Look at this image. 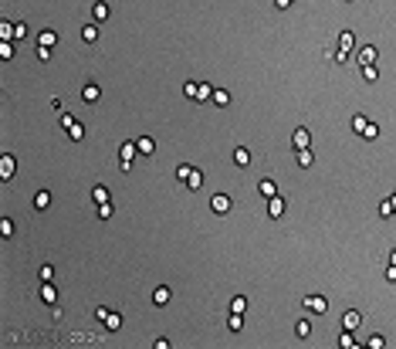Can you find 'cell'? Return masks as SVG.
Wrapping results in <instances>:
<instances>
[{
  "label": "cell",
  "mask_w": 396,
  "mask_h": 349,
  "mask_svg": "<svg viewBox=\"0 0 396 349\" xmlns=\"http://www.w3.org/2000/svg\"><path fill=\"white\" fill-rule=\"evenodd\" d=\"M0 176H3V180L14 176V156H0Z\"/></svg>",
  "instance_id": "ac0fdd59"
},
{
  "label": "cell",
  "mask_w": 396,
  "mask_h": 349,
  "mask_svg": "<svg viewBox=\"0 0 396 349\" xmlns=\"http://www.w3.org/2000/svg\"><path fill=\"white\" fill-rule=\"evenodd\" d=\"M366 122H369L366 116H352V133H362V129H366Z\"/></svg>",
  "instance_id": "f35d334b"
},
{
  "label": "cell",
  "mask_w": 396,
  "mask_h": 349,
  "mask_svg": "<svg viewBox=\"0 0 396 349\" xmlns=\"http://www.w3.org/2000/svg\"><path fill=\"white\" fill-rule=\"evenodd\" d=\"M258 194H261L264 200H267V197H274V194H278V187H274V180H261V183H258Z\"/></svg>",
  "instance_id": "ffe728a7"
},
{
  "label": "cell",
  "mask_w": 396,
  "mask_h": 349,
  "mask_svg": "<svg viewBox=\"0 0 396 349\" xmlns=\"http://www.w3.org/2000/svg\"><path fill=\"white\" fill-rule=\"evenodd\" d=\"M55 278V265H41V281H51Z\"/></svg>",
  "instance_id": "ab89813d"
},
{
  "label": "cell",
  "mask_w": 396,
  "mask_h": 349,
  "mask_svg": "<svg viewBox=\"0 0 396 349\" xmlns=\"http://www.w3.org/2000/svg\"><path fill=\"white\" fill-rule=\"evenodd\" d=\"M390 265H396V248H393V251H390Z\"/></svg>",
  "instance_id": "816d5d0a"
},
{
  "label": "cell",
  "mask_w": 396,
  "mask_h": 349,
  "mask_svg": "<svg viewBox=\"0 0 396 349\" xmlns=\"http://www.w3.org/2000/svg\"><path fill=\"white\" fill-rule=\"evenodd\" d=\"M366 346H369V349H383V346H386V339L376 332V336H369V339H366Z\"/></svg>",
  "instance_id": "e575fe53"
},
{
  "label": "cell",
  "mask_w": 396,
  "mask_h": 349,
  "mask_svg": "<svg viewBox=\"0 0 396 349\" xmlns=\"http://www.w3.org/2000/svg\"><path fill=\"white\" fill-rule=\"evenodd\" d=\"M210 102H213L217 109H227V105H230V92H227V88H213V95H210Z\"/></svg>",
  "instance_id": "7c38bea8"
},
{
  "label": "cell",
  "mask_w": 396,
  "mask_h": 349,
  "mask_svg": "<svg viewBox=\"0 0 396 349\" xmlns=\"http://www.w3.org/2000/svg\"><path fill=\"white\" fill-rule=\"evenodd\" d=\"M359 322H362V315H359L356 309H349L345 315H342V329H349V332H356V329H359Z\"/></svg>",
  "instance_id": "52a82bcc"
},
{
  "label": "cell",
  "mask_w": 396,
  "mask_h": 349,
  "mask_svg": "<svg viewBox=\"0 0 396 349\" xmlns=\"http://www.w3.org/2000/svg\"><path fill=\"white\" fill-rule=\"evenodd\" d=\"M295 336H298V339H308V336H312V322H308V319H298V322H295Z\"/></svg>",
  "instance_id": "603a6c76"
},
{
  "label": "cell",
  "mask_w": 396,
  "mask_h": 349,
  "mask_svg": "<svg viewBox=\"0 0 396 349\" xmlns=\"http://www.w3.org/2000/svg\"><path fill=\"white\" fill-rule=\"evenodd\" d=\"M152 346H156V349H170V339H166V336H159V339H156Z\"/></svg>",
  "instance_id": "7dc6e473"
},
{
  "label": "cell",
  "mask_w": 396,
  "mask_h": 349,
  "mask_svg": "<svg viewBox=\"0 0 396 349\" xmlns=\"http://www.w3.org/2000/svg\"><path fill=\"white\" fill-rule=\"evenodd\" d=\"M339 346H342V349H356L359 343H356V336H352L349 329H342V336H339Z\"/></svg>",
  "instance_id": "4316f807"
},
{
  "label": "cell",
  "mask_w": 396,
  "mask_h": 349,
  "mask_svg": "<svg viewBox=\"0 0 396 349\" xmlns=\"http://www.w3.org/2000/svg\"><path fill=\"white\" fill-rule=\"evenodd\" d=\"M295 153H298V166H305V170L315 163V156H312V149H308V146H305V149H295Z\"/></svg>",
  "instance_id": "484cf974"
},
{
  "label": "cell",
  "mask_w": 396,
  "mask_h": 349,
  "mask_svg": "<svg viewBox=\"0 0 396 349\" xmlns=\"http://www.w3.org/2000/svg\"><path fill=\"white\" fill-rule=\"evenodd\" d=\"M187 173H190V166H187V163H183V166H176V180H180V183L187 180Z\"/></svg>",
  "instance_id": "f6af8a7d"
},
{
  "label": "cell",
  "mask_w": 396,
  "mask_h": 349,
  "mask_svg": "<svg viewBox=\"0 0 396 349\" xmlns=\"http://www.w3.org/2000/svg\"><path fill=\"white\" fill-rule=\"evenodd\" d=\"M112 213H115L112 200H109V204H98V217H102V220H109V217H112Z\"/></svg>",
  "instance_id": "836d02e7"
},
{
  "label": "cell",
  "mask_w": 396,
  "mask_h": 349,
  "mask_svg": "<svg viewBox=\"0 0 396 349\" xmlns=\"http://www.w3.org/2000/svg\"><path fill=\"white\" fill-rule=\"evenodd\" d=\"M58 44V31H41L38 34V48H55Z\"/></svg>",
  "instance_id": "2e32d148"
},
{
  "label": "cell",
  "mask_w": 396,
  "mask_h": 349,
  "mask_svg": "<svg viewBox=\"0 0 396 349\" xmlns=\"http://www.w3.org/2000/svg\"><path fill=\"white\" fill-rule=\"evenodd\" d=\"M38 58L41 61H51V48H38Z\"/></svg>",
  "instance_id": "c3c4849f"
},
{
  "label": "cell",
  "mask_w": 396,
  "mask_h": 349,
  "mask_svg": "<svg viewBox=\"0 0 396 349\" xmlns=\"http://www.w3.org/2000/svg\"><path fill=\"white\" fill-rule=\"evenodd\" d=\"M92 200H95V204H109V187L95 183V187H92Z\"/></svg>",
  "instance_id": "44dd1931"
},
{
  "label": "cell",
  "mask_w": 396,
  "mask_h": 349,
  "mask_svg": "<svg viewBox=\"0 0 396 349\" xmlns=\"http://www.w3.org/2000/svg\"><path fill=\"white\" fill-rule=\"evenodd\" d=\"M109 14H112V7L105 3V0H95L92 3V20L98 24V20H109Z\"/></svg>",
  "instance_id": "5b68a950"
},
{
  "label": "cell",
  "mask_w": 396,
  "mask_h": 349,
  "mask_svg": "<svg viewBox=\"0 0 396 349\" xmlns=\"http://www.w3.org/2000/svg\"><path fill=\"white\" fill-rule=\"evenodd\" d=\"M183 95H187V98H197V81H187V85H183Z\"/></svg>",
  "instance_id": "7bdbcfd3"
},
{
  "label": "cell",
  "mask_w": 396,
  "mask_h": 349,
  "mask_svg": "<svg viewBox=\"0 0 396 349\" xmlns=\"http://www.w3.org/2000/svg\"><path fill=\"white\" fill-rule=\"evenodd\" d=\"M81 41H85V44H95V41H98V24H85V27H81Z\"/></svg>",
  "instance_id": "5bb4252c"
},
{
  "label": "cell",
  "mask_w": 396,
  "mask_h": 349,
  "mask_svg": "<svg viewBox=\"0 0 396 349\" xmlns=\"http://www.w3.org/2000/svg\"><path fill=\"white\" fill-rule=\"evenodd\" d=\"M308 142H312V133H308V129H302V126H298V129H295V133H291V146H295V149H305V146H308Z\"/></svg>",
  "instance_id": "8992f818"
},
{
  "label": "cell",
  "mask_w": 396,
  "mask_h": 349,
  "mask_svg": "<svg viewBox=\"0 0 396 349\" xmlns=\"http://www.w3.org/2000/svg\"><path fill=\"white\" fill-rule=\"evenodd\" d=\"M105 315H109V309H105V305H98V309H95V319H98V322H105Z\"/></svg>",
  "instance_id": "bcb514c9"
},
{
  "label": "cell",
  "mask_w": 396,
  "mask_h": 349,
  "mask_svg": "<svg viewBox=\"0 0 396 349\" xmlns=\"http://www.w3.org/2000/svg\"><path fill=\"white\" fill-rule=\"evenodd\" d=\"M135 153H139V156H152V153H156V139H152V136H139V139H135Z\"/></svg>",
  "instance_id": "3957f363"
},
{
  "label": "cell",
  "mask_w": 396,
  "mask_h": 349,
  "mask_svg": "<svg viewBox=\"0 0 396 349\" xmlns=\"http://www.w3.org/2000/svg\"><path fill=\"white\" fill-rule=\"evenodd\" d=\"M0 58H3V61L14 58V44H10V41H3V44H0Z\"/></svg>",
  "instance_id": "8d00e7d4"
},
{
  "label": "cell",
  "mask_w": 396,
  "mask_h": 349,
  "mask_svg": "<svg viewBox=\"0 0 396 349\" xmlns=\"http://www.w3.org/2000/svg\"><path fill=\"white\" fill-rule=\"evenodd\" d=\"M48 207H51V194H48V190H38V194H34V210H48Z\"/></svg>",
  "instance_id": "e0dca14e"
},
{
  "label": "cell",
  "mask_w": 396,
  "mask_h": 349,
  "mask_svg": "<svg viewBox=\"0 0 396 349\" xmlns=\"http://www.w3.org/2000/svg\"><path fill=\"white\" fill-rule=\"evenodd\" d=\"M267 217H284V200L278 194L267 197Z\"/></svg>",
  "instance_id": "ba28073f"
},
{
  "label": "cell",
  "mask_w": 396,
  "mask_h": 349,
  "mask_svg": "<svg viewBox=\"0 0 396 349\" xmlns=\"http://www.w3.org/2000/svg\"><path fill=\"white\" fill-rule=\"evenodd\" d=\"M379 217H396V213H393V204H390V200H383V204H379Z\"/></svg>",
  "instance_id": "60d3db41"
},
{
  "label": "cell",
  "mask_w": 396,
  "mask_h": 349,
  "mask_svg": "<svg viewBox=\"0 0 396 349\" xmlns=\"http://www.w3.org/2000/svg\"><path fill=\"white\" fill-rule=\"evenodd\" d=\"M230 312H237V315H244V312H247V298H244V295H237V298L230 302Z\"/></svg>",
  "instance_id": "1f68e13d"
},
{
  "label": "cell",
  "mask_w": 396,
  "mask_h": 349,
  "mask_svg": "<svg viewBox=\"0 0 396 349\" xmlns=\"http://www.w3.org/2000/svg\"><path fill=\"white\" fill-rule=\"evenodd\" d=\"M227 329H230V332H241V329H244V319H241L237 312H230V319H227Z\"/></svg>",
  "instance_id": "4dcf8cb0"
},
{
  "label": "cell",
  "mask_w": 396,
  "mask_h": 349,
  "mask_svg": "<svg viewBox=\"0 0 396 349\" xmlns=\"http://www.w3.org/2000/svg\"><path fill=\"white\" fill-rule=\"evenodd\" d=\"M332 58H335V65H349V51L335 48V51H332Z\"/></svg>",
  "instance_id": "74e56055"
},
{
  "label": "cell",
  "mask_w": 396,
  "mask_h": 349,
  "mask_svg": "<svg viewBox=\"0 0 396 349\" xmlns=\"http://www.w3.org/2000/svg\"><path fill=\"white\" fill-rule=\"evenodd\" d=\"M386 281H396V265H386Z\"/></svg>",
  "instance_id": "681fc988"
},
{
  "label": "cell",
  "mask_w": 396,
  "mask_h": 349,
  "mask_svg": "<svg viewBox=\"0 0 396 349\" xmlns=\"http://www.w3.org/2000/svg\"><path fill=\"white\" fill-rule=\"evenodd\" d=\"M173 298V291L166 288V285H159V288L152 291V305H166V302H170Z\"/></svg>",
  "instance_id": "9a60e30c"
},
{
  "label": "cell",
  "mask_w": 396,
  "mask_h": 349,
  "mask_svg": "<svg viewBox=\"0 0 396 349\" xmlns=\"http://www.w3.org/2000/svg\"><path fill=\"white\" fill-rule=\"evenodd\" d=\"M359 65H376V58H379V51L376 48H373V44H362V48H359Z\"/></svg>",
  "instance_id": "277c9868"
},
{
  "label": "cell",
  "mask_w": 396,
  "mask_h": 349,
  "mask_svg": "<svg viewBox=\"0 0 396 349\" xmlns=\"http://www.w3.org/2000/svg\"><path fill=\"white\" fill-rule=\"evenodd\" d=\"M234 163H237L241 170H247V166H251V149H244V146H237V149H234Z\"/></svg>",
  "instance_id": "4fadbf2b"
},
{
  "label": "cell",
  "mask_w": 396,
  "mask_h": 349,
  "mask_svg": "<svg viewBox=\"0 0 396 349\" xmlns=\"http://www.w3.org/2000/svg\"><path fill=\"white\" fill-rule=\"evenodd\" d=\"M390 204H393V213H396V194H393V197H390Z\"/></svg>",
  "instance_id": "f5cc1de1"
},
{
  "label": "cell",
  "mask_w": 396,
  "mask_h": 349,
  "mask_svg": "<svg viewBox=\"0 0 396 349\" xmlns=\"http://www.w3.org/2000/svg\"><path fill=\"white\" fill-rule=\"evenodd\" d=\"M27 38V24H14V41Z\"/></svg>",
  "instance_id": "b9f144b4"
},
{
  "label": "cell",
  "mask_w": 396,
  "mask_h": 349,
  "mask_svg": "<svg viewBox=\"0 0 396 349\" xmlns=\"http://www.w3.org/2000/svg\"><path fill=\"white\" fill-rule=\"evenodd\" d=\"M68 139L81 142V139H85V126H81V122H71V126H68Z\"/></svg>",
  "instance_id": "83f0119b"
},
{
  "label": "cell",
  "mask_w": 396,
  "mask_h": 349,
  "mask_svg": "<svg viewBox=\"0 0 396 349\" xmlns=\"http://www.w3.org/2000/svg\"><path fill=\"white\" fill-rule=\"evenodd\" d=\"M359 136L366 139V142H373V139L379 136V126H376V122H366V129H362V133H359Z\"/></svg>",
  "instance_id": "f1b7e54d"
},
{
  "label": "cell",
  "mask_w": 396,
  "mask_h": 349,
  "mask_svg": "<svg viewBox=\"0 0 396 349\" xmlns=\"http://www.w3.org/2000/svg\"><path fill=\"white\" fill-rule=\"evenodd\" d=\"M183 183H187L190 190H200V187H203V173H200L197 166H190V173H187V180H183Z\"/></svg>",
  "instance_id": "8fae6325"
},
{
  "label": "cell",
  "mask_w": 396,
  "mask_h": 349,
  "mask_svg": "<svg viewBox=\"0 0 396 349\" xmlns=\"http://www.w3.org/2000/svg\"><path fill=\"white\" fill-rule=\"evenodd\" d=\"M0 234H3V237H14V220L3 217V220H0Z\"/></svg>",
  "instance_id": "d590c367"
},
{
  "label": "cell",
  "mask_w": 396,
  "mask_h": 349,
  "mask_svg": "<svg viewBox=\"0 0 396 349\" xmlns=\"http://www.w3.org/2000/svg\"><path fill=\"white\" fill-rule=\"evenodd\" d=\"M58 122H61V129H68V126L75 122V116H68V112H61V116H58Z\"/></svg>",
  "instance_id": "ee69618b"
},
{
  "label": "cell",
  "mask_w": 396,
  "mask_h": 349,
  "mask_svg": "<svg viewBox=\"0 0 396 349\" xmlns=\"http://www.w3.org/2000/svg\"><path fill=\"white\" fill-rule=\"evenodd\" d=\"M0 38L14 41V24H10V20H0Z\"/></svg>",
  "instance_id": "d6a6232c"
},
{
  "label": "cell",
  "mask_w": 396,
  "mask_h": 349,
  "mask_svg": "<svg viewBox=\"0 0 396 349\" xmlns=\"http://www.w3.org/2000/svg\"><path fill=\"white\" fill-rule=\"evenodd\" d=\"M210 95H213V88L207 81H197V102H210Z\"/></svg>",
  "instance_id": "d4e9b609"
},
{
  "label": "cell",
  "mask_w": 396,
  "mask_h": 349,
  "mask_svg": "<svg viewBox=\"0 0 396 349\" xmlns=\"http://www.w3.org/2000/svg\"><path fill=\"white\" fill-rule=\"evenodd\" d=\"M41 298H44L48 305H55V302H58V288L51 285V281H44V288H41Z\"/></svg>",
  "instance_id": "7402d4cb"
},
{
  "label": "cell",
  "mask_w": 396,
  "mask_h": 349,
  "mask_svg": "<svg viewBox=\"0 0 396 349\" xmlns=\"http://www.w3.org/2000/svg\"><path fill=\"white\" fill-rule=\"evenodd\" d=\"M81 98H85V102H88V105H95V102H98V98H102V88H98V85H95V81H88V85H85V88H81Z\"/></svg>",
  "instance_id": "30bf717a"
},
{
  "label": "cell",
  "mask_w": 396,
  "mask_h": 349,
  "mask_svg": "<svg viewBox=\"0 0 396 349\" xmlns=\"http://www.w3.org/2000/svg\"><path fill=\"white\" fill-rule=\"evenodd\" d=\"M291 3H295V0H274V7H278V10H288Z\"/></svg>",
  "instance_id": "f907efd6"
},
{
  "label": "cell",
  "mask_w": 396,
  "mask_h": 349,
  "mask_svg": "<svg viewBox=\"0 0 396 349\" xmlns=\"http://www.w3.org/2000/svg\"><path fill=\"white\" fill-rule=\"evenodd\" d=\"M230 207H234V204H230V197H227V194H213V197H210V210H213V213H230Z\"/></svg>",
  "instance_id": "7a4b0ae2"
},
{
  "label": "cell",
  "mask_w": 396,
  "mask_h": 349,
  "mask_svg": "<svg viewBox=\"0 0 396 349\" xmlns=\"http://www.w3.org/2000/svg\"><path fill=\"white\" fill-rule=\"evenodd\" d=\"M379 78V65H362V81H376Z\"/></svg>",
  "instance_id": "f546056e"
},
{
  "label": "cell",
  "mask_w": 396,
  "mask_h": 349,
  "mask_svg": "<svg viewBox=\"0 0 396 349\" xmlns=\"http://www.w3.org/2000/svg\"><path fill=\"white\" fill-rule=\"evenodd\" d=\"M305 309L315 312V315H325V312H329V298H322V295H308V298H305Z\"/></svg>",
  "instance_id": "6da1fadb"
},
{
  "label": "cell",
  "mask_w": 396,
  "mask_h": 349,
  "mask_svg": "<svg viewBox=\"0 0 396 349\" xmlns=\"http://www.w3.org/2000/svg\"><path fill=\"white\" fill-rule=\"evenodd\" d=\"M135 139H132V142H122V146H119V163H132V159H135Z\"/></svg>",
  "instance_id": "9c48e42d"
},
{
  "label": "cell",
  "mask_w": 396,
  "mask_h": 349,
  "mask_svg": "<svg viewBox=\"0 0 396 349\" xmlns=\"http://www.w3.org/2000/svg\"><path fill=\"white\" fill-rule=\"evenodd\" d=\"M339 48L342 51H352V48H356V34H352V31H342L339 34Z\"/></svg>",
  "instance_id": "d6986e66"
},
{
  "label": "cell",
  "mask_w": 396,
  "mask_h": 349,
  "mask_svg": "<svg viewBox=\"0 0 396 349\" xmlns=\"http://www.w3.org/2000/svg\"><path fill=\"white\" fill-rule=\"evenodd\" d=\"M105 329H109V332L122 329V315H119V312H109V315H105Z\"/></svg>",
  "instance_id": "cb8c5ba5"
}]
</instances>
